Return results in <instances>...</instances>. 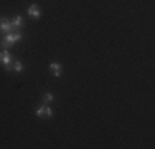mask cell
<instances>
[{"label":"cell","mask_w":155,"mask_h":149,"mask_svg":"<svg viewBox=\"0 0 155 149\" xmlns=\"http://www.w3.org/2000/svg\"><path fill=\"white\" fill-rule=\"evenodd\" d=\"M21 38H23V35H21L20 32L5 33V35H3V38L0 40V48H5V50H8L10 47H13L15 43H18Z\"/></svg>","instance_id":"obj_1"},{"label":"cell","mask_w":155,"mask_h":149,"mask_svg":"<svg viewBox=\"0 0 155 149\" xmlns=\"http://www.w3.org/2000/svg\"><path fill=\"white\" fill-rule=\"evenodd\" d=\"M0 63L3 65V68H5L7 71H12V55H10V51L5 50V48L0 50Z\"/></svg>","instance_id":"obj_2"},{"label":"cell","mask_w":155,"mask_h":149,"mask_svg":"<svg viewBox=\"0 0 155 149\" xmlns=\"http://www.w3.org/2000/svg\"><path fill=\"white\" fill-rule=\"evenodd\" d=\"M35 114L38 118H46V119H50V118H53V109H51L48 104H40L38 108L35 109Z\"/></svg>","instance_id":"obj_3"},{"label":"cell","mask_w":155,"mask_h":149,"mask_svg":"<svg viewBox=\"0 0 155 149\" xmlns=\"http://www.w3.org/2000/svg\"><path fill=\"white\" fill-rule=\"evenodd\" d=\"M27 15L31 18H41V7L36 5V3H31L27 9Z\"/></svg>","instance_id":"obj_4"},{"label":"cell","mask_w":155,"mask_h":149,"mask_svg":"<svg viewBox=\"0 0 155 149\" xmlns=\"http://www.w3.org/2000/svg\"><path fill=\"white\" fill-rule=\"evenodd\" d=\"M12 32V22L8 20V18H5V17H2L0 18V33H10Z\"/></svg>","instance_id":"obj_5"},{"label":"cell","mask_w":155,"mask_h":149,"mask_svg":"<svg viewBox=\"0 0 155 149\" xmlns=\"http://www.w3.org/2000/svg\"><path fill=\"white\" fill-rule=\"evenodd\" d=\"M48 68H50V71L54 74L56 78H60L61 76V65L58 61H51L50 65H48Z\"/></svg>","instance_id":"obj_6"},{"label":"cell","mask_w":155,"mask_h":149,"mask_svg":"<svg viewBox=\"0 0 155 149\" xmlns=\"http://www.w3.org/2000/svg\"><path fill=\"white\" fill-rule=\"evenodd\" d=\"M21 22H23V18H21L20 15H17L12 20V32H18V30L21 28Z\"/></svg>","instance_id":"obj_7"},{"label":"cell","mask_w":155,"mask_h":149,"mask_svg":"<svg viewBox=\"0 0 155 149\" xmlns=\"http://www.w3.org/2000/svg\"><path fill=\"white\" fill-rule=\"evenodd\" d=\"M53 101H54V95H53V93H51V91H45V93H43V98H41L43 104H50Z\"/></svg>","instance_id":"obj_8"},{"label":"cell","mask_w":155,"mask_h":149,"mask_svg":"<svg viewBox=\"0 0 155 149\" xmlns=\"http://www.w3.org/2000/svg\"><path fill=\"white\" fill-rule=\"evenodd\" d=\"M12 70L15 73H21L25 70V66H23V63H21L20 60H13V61H12Z\"/></svg>","instance_id":"obj_9"}]
</instances>
